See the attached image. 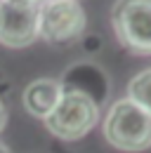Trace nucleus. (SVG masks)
Segmentation results:
<instances>
[{"mask_svg": "<svg viewBox=\"0 0 151 153\" xmlns=\"http://www.w3.org/2000/svg\"><path fill=\"white\" fill-rule=\"evenodd\" d=\"M104 137L118 151H147L151 146V113L132 99H118L104 118Z\"/></svg>", "mask_w": 151, "mask_h": 153, "instance_id": "nucleus-1", "label": "nucleus"}, {"mask_svg": "<svg viewBox=\"0 0 151 153\" xmlns=\"http://www.w3.org/2000/svg\"><path fill=\"white\" fill-rule=\"evenodd\" d=\"M43 123L57 139L76 141V139H83L99 123V104L83 92L64 90L55 111Z\"/></svg>", "mask_w": 151, "mask_h": 153, "instance_id": "nucleus-2", "label": "nucleus"}, {"mask_svg": "<svg viewBox=\"0 0 151 153\" xmlns=\"http://www.w3.org/2000/svg\"><path fill=\"white\" fill-rule=\"evenodd\" d=\"M85 10L78 0H43L38 7V38L50 45H69L85 33Z\"/></svg>", "mask_w": 151, "mask_h": 153, "instance_id": "nucleus-3", "label": "nucleus"}, {"mask_svg": "<svg viewBox=\"0 0 151 153\" xmlns=\"http://www.w3.org/2000/svg\"><path fill=\"white\" fill-rule=\"evenodd\" d=\"M111 24L118 42L135 54H151V0H116Z\"/></svg>", "mask_w": 151, "mask_h": 153, "instance_id": "nucleus-4", "label": "nucleus"}, {"mask_svg": "<svg viewBox=\"0 0 151 153\" xmlns=\"http://www.w3.org/2000/svg\"><path fill=\"white\" fill-rule=\"evenodd\" d=\"M0 42L7 47H26L38 40V7L26 0H0Z\"/></svg>", "mask_w": 151, "mask_h": 153, "instance_id": "nucleus-5", "label": "nucleus"}, {"mask_svg": "<svg viewBox=\"0 0 151 153\" xmlns=\"http://www.w3.org/2000/svg\"><path fill=\"white\" fill-rule=\"evenodd\" d=\"M61 92H64V87H61L59 80H55V78H38V80L28 82L24 87L21 101H24V108L33 118L45 120L55 111L57 101L61 99Z\"/></svg>", "mask_w": 151, "mask_h": 153, "instance_id": "nucleus-6", "label": "nucleus"}, {"mask_svg": "<svg viewBox=\"0 0 151 153\" xmlns=\"http://www.w3.org/2000/svg\"><path fill=\"white\" fill-rule=\"evenodd\" d=\"M128 99L151 113V68H144L128 82Z\"/></svg>", "mask_w": 151, "mask_h": 153, "instance_id": "nucleus-7", "label": "nucleus"}, {"mask_svg": "<svg viewBox=\"0 0 151 153\" xmlns=\"http://www.w3.org/2000/svg\"><path fill=\"white\" fill-rule=\"evenodd\" d=\"M0 82H5V80L0 78ZM5 125H7V106H5V99H2V92H0V132L5 130Z\"/></svg>", "mask_w": 151, "mask_h": 153, "instance_id": "nucleus-8", "label": "nucleus"}, {"mask_svg": "<svg viewBox=\"0 0 151 153\" xmlns=\"http://www.w3.org/2000/svg\"><path fill=\"white\" fill-rule=\"evenodd\" d=\"M0 153H10V149H7V146H5L2 141H0Z\"/></svg>", "mask_w": 151, "mask_h": 153, "instance_id": "nucleus-9", "label": "nucleus"}, {"mask_svg": "<svg viewBox=\"0 0 151 153\" xmlns=\"http://www.w3.org/2000/svg\"><path fill=\"white\" fill-rule=\"evenodd\" d=\"M0 19H2V5H0Z\"/></svg>", "mask_w": 151, "mask_h": 153, "instance_id": "nucleus-10", "label": "nucleus"}]
</instances>
